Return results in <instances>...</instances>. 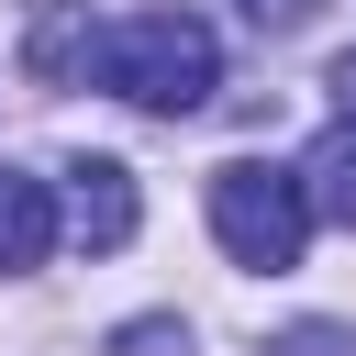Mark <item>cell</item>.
<instances>
[{"label": "cell", "mask_w": 356, "mask_h": 356, "mask_svg": "<svg viewBox=\"0 0 356 356\" xmlns=\"http://www.w3.org/2000/svg\"><path fill=\"white\" fill-rule=\"evenodd\" d=\"M89 78H100L111 100H134V111L178 122V111H200V100L222 89V44H211V22H200V11H122V22H100Z\"/></svg>", "instance_id": "6da1fadb"}, {"label": "cell", "mask_w": 356, "mask_h": 356, "mask_svg": "<svg viewBox=\"0 0 356 356\" xmlns=\"http://www.w3.org/2000/svg\"><path fill=\"white\" fill-rule=\"evenodd\" d=\"M211 234H222V256H234V267H300V245H312L300 167L222 156V167H211Z\"/></svg>", "instance_id": "7a4b0ae2"}, {"label": "cell", "mask_w": 356, "mask_h": 356, "mask_svg": "<svg viewBox=\"0 0 356 356\" xmlns=\"http://www.w3.org/2000/svg\"><path fill=\"white\" fill-rule=\"evenodd\" d=\"M67 234H78L89 256L134 245V167H111V156H78V167H67Z\"/></svg>", "instance_id": "3957f363"}, {"label": "cell", "mask_w": 356, "mask_h": 356, "mask_svg": "<svg viewBox=\"0 0 356 356\" xmlns=\"http://www.w3.org/2000/svg\"><path fill=\"white\" fill-rule=\"evenodd\" d=\"M44 256H56V189L22 178V167H0V278H22Z\"/></svg>", "instance_id": "277c9868"}, {"label": "cell", "mask_w": 356, "mask_h": 356, "mask_svg": "<svg viewBox=\"0 0 356 356\" xmlns=\"http://www.w3.org/2000/svg\"><path fill=\"white\" fill-rule=\"evenodd\" d=\"M89 44H100V22H89V0H67V11H44V22H33L22 67H33L44 89H67V78H89Z\"/></svg>", "instance_id": "5b68a950"}, {"label": "cell", "mask_w": 356, "mask_h": 356, "mask_svg": "<svg viewBox=\"0 0 356 356\" xmlns=\"http://www.w3.org/2000/svg\"><path fill=\"white\" fill-rule=\"evenodd\" d=\"M300 200H312L323 222H345V234H356V134H345V122L312 145V167H300Z\"/></svg>", "instance_id": "8992f818"}, {"label": "cell", "mask_w": 356, "mask_h": 356, "mask_svg": "<svg viewBox=\"0 0 356 356\" xmlns=\"http://www.w3.org/2000/svg\"><path fill=\"white\" fill-rule=\"evenodd\" d=\"M111 356H189V334H178V323H122Z\"/></svg>", "instance_id": "52a82bcc"}, {"label": "cell", "mask_w": 356, "mask_h": 356, "mask_svg": "<svg viewBox=\"0 0 356 356\" xmlns=\"http://www.w3.org/2000/svg\"><path fill=\"white\" fill-rule=\"evenodd\" d=\"M278 356H345V334H334V323H300V334H289Z\"/></svg>", "instance_id": "ba28073f"}, {"label": "cell", "mask_w": 356, "mask_h": 356, "mask_svg": "<svg viewBox=\"0 0 356 356\" xmlns=\"http://www.w3.org/2000/svg\"><path fill=\"white\" fill-rule=\"evenodd\" d=\"M323 89H334V111H345V134H356V44L334 56V78H323Z\"/></svg>", "instance_id": "9c48e42d"}, {"label": "cell", "mask_w": 356, "mask_h": 356, "mask_svg": "<svg viewBox=\"0 0 356 356\" xmlns=\"http://www.w3.org/2000/svg\"><path fill=\"white\" fill-rule=\"evenodd\" d=\"M245 11H256V22H278V33H289V22H312V0H245Z\"/></svg>", "instance_id": "30bf717a"}]
</instances>
